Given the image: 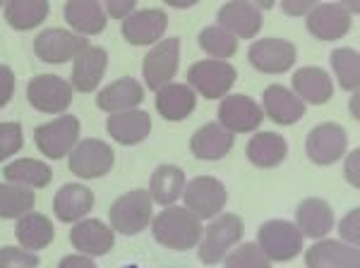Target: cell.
<instances>
[{
    "instance_id": "cell-3",
    "label": "cell",
    "mask_w": 360,
    "mask_h": 268,
    "mask_svg": "<svg viewBox=\"0 0 360 268\" xmlns=\"http://www.w3.org/2000/svg\"><path fill=\"white\" fill-rule=\"evenodd\" d=\"M111 225L120 235H137L152 223V196L144 189H132L111 206Z\"/></svg>"
},
{
    "instance_id": "cell-21",
    "label": "cell",
    "mask_w": 360,
    "mask_h": 268,
    "mask_svg": "<svg viewBox=\"0 0 360 268\" xmlns=\"http://www.w3.org/2000/svg\"><path fill=\"white\" fill-rule=\"evenodd\" d=\"M307 268H360L358 247L336 242V240H319L305 252Z\"/></svg>"
},
{
    "instance_id": "cell-16",
    "label": "cell",
    "mask_w": 360,
    "mask_h": 268,
    "mask_svg": "<svg viewBox=\"0 0 360 268\" xmlns=\"http://www.w3.org/2000/svg\"><path fill=\"white\" fill-rule=\"evenodd\" d=\"M217 27L226 29L236 39H255L262 29V10L255 3H226L217 15Z\"/></svg>"
},
{
    "instance_id": "cell-41",
    "label": "cell",
    "mask_w": 360,
    "mask_h": 268,
    "mask_svg": "<svg viewBox=\"0 0 360 268\" xmlns=\"http://www.w3.org/2000/svg\"><path fill=\"white\" fill-rule=\"evenodd\" d=\"M360 211L358 208H353L351 213L346 215L344 220H341V225H339V232H341V237L351 244V247H358V240H360V232H358V223H360Z\"/></svg>"
},
{
    "instance_id": "cell-45",
    "label": "cell",
    "mask_w": 360,
    "mask_h": 268,
    "mask_svg": "<svg viewBox=\"0 0 360 268\" xmlns=\"http://www.w3.org/2000/svg\"><path fill=\"white\" fill-rule=\"evenodd\" d=\"M58 268H96V264L89 259V256L72 254V256H65V259L58 264Z\"/></svg>"
},
{
    "instance_id": "cell-35",
    "label": "cell",
    "mask_w": 360,
    "mask_h": 268,
    "mask_svg": "<svg viewBox=\"0 0 360 268\" xmlns=\"http://www.w3.org/2000/svg\"><path fill=\"white\" fill-rule=\"evenodd\" d=\"M34 201H37V196L32 189L13 182L0 185V218H22V215L32 213Z\"/></svg>"
},
{
    "instance_id": "cell-46",
    "label": "cell",
    "mask_w": 360,
    "mask_h": 268,
    "mask_svg": "<svg viewBox=\"0 0 360 268\" xmlns=\"http://www.w3.org/2000/svg\"><path fill=\"white\" fill-rule=\"evenodd\" d=\"M358 156H360V151L353 149L351 156L346 159V180L353 185V187H358V185H360V180H358Z\"/></svg>"
},
{
    "instance_id": "cell-22",
    "label": "cell",
    "mask_w": 360,
    "mask_h": 268,
    "mask_svg": "<svg viewBox=\"0 0 360 268\" xmlns=\"http://www.w3.org/2000/svg\"><path fill=\"white\" fill-rule=\"evenodd\" d=\"M70 242L77 252H82V256H103L113 249V230L108 225H103L96 218H86L79 220L77 225L70 232Z\"/></svg>"
},
{
    "instance_id": "cell-30",
    "label": "cell",
    "mask_w": 360,
    "mask_h": 268,
    "mask_svg": "<svg viewBox=\"0 0 360 268\" xmlns=\"http://www.w3.org/2000/svg\"><path fill=\"white\" fill-rule=\"evenodd\" d=\"M248 161L257 168H276L278 163L286 159L288 144L281 134L276 132H259L248 142Z\"/></svg>"
},
{
    "instance_id": "cell-19",
    "label": "cell",
    "mask_w": 360,
    "mask_h": 268,
    "mask_svg": "<svg viewBox=\"0 0 360 268\" xmlns=\"http://www.w3.org/2000/svg\"><path fill=\"white\" fill-rule=\"evenodd\" d=\"M293 94L303 103H312V106H324L329 98L334 96V81L329 77L327 69L307 65L295 69L293 74Z\"/></svg>"
},
{
    "instance_id": "cell-33",
    "label": "cell",
    "mask_w": 360,
    "mask_h": 268,
    "mask_svg": "<svg viewBox=\"0 0 360 268\" xmlns=\"http://www.w3.org/2000/svg\"><path fill=\"white\" fill-rule=\"evenodd\" d=\"M5 180L13 185H20V187H49L51 180H53V170L46 166L44 161H37V159H20V161H13L10 166H5Z\"/></svg>"
},
{
    "instance_id": "cell-15",
    "label": "cell",
    "mask_w": 360,
    "mask_h": 268,
    "mask_svg": "<svg viewBox=\"0 0 360 268\" xmlns=\"http://www.w3.org/2000/svg\"><path fill=\"white\" fill-rule=\"evenodd\" d=\"M166 27H168V17L164 10L159 8L135 10L127 20H123V36L132 46L159 43L161 36L166 34Z\"/></svg>"
},
{
    "instance_id": "cell-18",
    "label": "cell",
    "mask_w": 360,
    "mask_h": 268,
    "mask_svg": "<svg viewBox=\"0 0 360 268\" xmlns=\"http://www.w3.org/2000/svg\"><path fill=\"white\" fill-rule=\"evenodd\" d=\"M295 228L303 237L310 240H324L334 228V211L324 199L310 196V199L300 201L298 211H295Z\"/></svg>"
},
{
    "instance_id": "cell-26",
    "label": "cell",
    "mask_w": 360,
    "mask_h": 268,
    "mask_svg": "<svg viewBox=\"0 0 360 268\" xmlns=\"http://www.w3.org/2000/svg\"><path fill=\"white\" fill-rule=\"evenodd\" d=\"M94 206V194L89 187L77 182L63 185L53 199V211L63 223H77Z\"/></svg>"
},
{
    "instance_id": "cell-34",
    "label": "cell",
    "mask_w": 360,
    "mask_h": 268,
    "mask_svg": "<svg viewBox=\"0 0 360 268\" xmlns=\"http://www.w3.org/2000/svg\"><path fill=\"white\" fill-rule=\"evenodd\" d=\"M49 10L46 0H13L5 5V20L17 32H29L49 17Z\"/></svg>"
},
{
    "instance_id": "cell-2",
    "label": "cell",
    "mask_w": 360,
    "mask_h": 268,
    "mask_svg": "<svg viewBox=\"0 0 360 268\" xmlns=\"http://www.w3.org/2000/svg\"><path fill=\"white\" fill-rule=\"evenodd\" d=\"M243 232H245V223L238 213H224L217 215L212 223L202 230L200 240V259L202 264H219L226 259V254L240 242Z\"/></svg>"
},
{
    "instance_id": "cell-48",
    "label": "cell",
    "mask_w": 360,
    "mask_h": 268,
    "mask_svg": "<svg viewBox=\"0 0 360 268\" xmlns=\"http://www.w3.org/2000/svg\"><path fill=\"white\" fill-rule=\"evenodd\" d=\"M125 268H139V266H125Z\"/></svg>"
},
{
    "instance_id": "cell-10",
    "label": "cell",
    "mask_w": 360,
    "mask_h": 268,
    "mask_svg": "<svg viewBox=\"0 0 360 268\" xmlns=\"http://www.w3.org/2000/svg\"><path fill=\"white\" fill-rule=\"evenodd\" d=\"M180 65V41L178 39H166L159 41L152 51L144 58V81L152 91L164 89L166 84H171L173 77L178 72Z\"/></svg>"
},
{
    "instance_id": "cell-28",
    "label": "cell",
    "mask_w": 360,
    "mask_h": 268,
    "mask_svg": "<svg viewBox=\"0 0 360 268\" xmlns=\"http://www.w3.org/2000/svg\"><path fill=\"white\" fill-rule=\"evenodd\" d=\"M197 106V94L188 84H166L164 89L156 91V110L161 118L178 122L193 115Z\"/></svg>"
},
{
    "instance_id": "cell-25",
    "label": "cell",
    "mask_w": 360,
    "mask_h": 268,
    "mask_svg": "<svg viewBox=\"0 0 360 268\" xmlns=\"http://www.w3.org/2000/svg\"><path fill=\"white\" fill-rule=\"evenodd\" d=\"M264 110L271 120L278 125H293L305 115V103L293 94L291 89L281 84H271L264 91Z\"/></svg>"
},
{
    "instance_id": "cell-32",
    "label": "cell",
    "mask_w": 360,
    "mask_h": 268,
    "mask_svg": "<svg viewBox=\"0 0 360 268\" xmlns=\"http://www.w3.org/2000/svg\"><path fill=\"white\" fill-rule=\"evenodd\" d=\"M185 189V173L178 166H159L149 182V196L161 206H173Z\"/></svg>"
},
{
    "instance_id": "cell-13",
    "label": "cell",
    "mask_w": 360,
    "mask_h": 268,
    "mask_svg": "<svg viewBox=\"0 0 360 268\" xmlns=\"http://www.w3.org/2000/svg\"><path fill=\"white\" fill-rule=\"evenodd\" d=\"M27 98L41 113H63L72 103V86L58 74H39L29 81Z\"/></svg>"
},
{
    "instance_id": "cell-29",
    "label": "cell",
    "mask_w": 360,
    "mask_h": 268,
    "mask_svg": "<svg viewBox=\"0 0 360 268\" xmlns=\"http://www.w3.org/2000/svg\"><path fill=\"white\" fill-rule=\"evenodd\" d=\"M65 20L79 36L101 34L108 25L101 3H94V0H70L65 5Z\"/></svg>"
},
{
    "instance_id": "cell-36",
    "label": "cell",
    "mask_w": 360,
    "mask_h": 268,
    "mask_svg": "<svg viewBox=\"0 0 360 268\" xmlns=\"http://www.w3.org/2000/svg\"><path fill=\"white\" fill-rule=\"evenodd\" d=\"M200 48L214 58V60L226 62L231 55H236L238 51V39L231 36L226 29L221 27H207L200 32Z\"/></svg>"
},
{
    "instance_id": "cell-11",
    "label": "cell",
    "mask_w": 360,
    "mask_h": 268,
    "mask_svg": "<svg viewBox=\"0 0 360 268\" xmlns=\"http://www.w3.org/2000/svg\"><path fill=\"white\" fill-rule=\"evenodd\" d=\"M348 137L346 130L336 122H324V125L312 127L305 139L307 159L317 166H332L346 154Z\"/></svg>"
},
{
    "instance_id": "cell-20",
    "label": "cell",
    "mask_w": 360,
    "mask_h": 268,
    "mask_svg": "<svg viewBox=\"0 0 360 268\" xmlns=\"http://www.w3.org/2000/svg\"><path fill=\"white\" fill-rule=\"evenodd\" d=\"M108 67V53L101 48V46H89L82 53L75 58L72 65V89L82 91V94H89L94 91L98 84H101L103 74H106Z\"/></svg>"
},
{
    "instance_id": "cell-1",
    "label": "cell",
    "mask_w": 360,
    "mask_h": 268,
    "mask_svg": "<svg viewBox=\"0 0 360 268\" xmlns=\"http://www.w3.org/2000/svg\"><path fill=\"white\" fill-rule=\"evenodd\" d=\"M154 240L166 249L176 252H188L197 247L202 240V223L197 215H193L183 206H168L164 213H159L152 223Z\"/></svg>"
},
{
    "instance_id": "cell-38",
    "label": "cell",
    "mask_w": 360,
    "mask_h": 268,
    "mask_svg": "<svg viewBox=\"0 0 360 268\" xmlns=\"http://www.w3.org/2000/svg\"><path fill=\"white\" fill-rule=\"evenodd\" d=\"M226 268H271V261L266 259L262 249L255 242H245L226 254Z\"/></svg>"
},
{
    "instance_id": "cell-4",
    "label": "cell",
    "mask_w": 360,
    "mask_h": 268,
    "mask_svg": "<svg viewBox=\"0 0 360 268\" xmlns=\"http://www.w3.org/2000/svg\"><path fill=\"white\" fill-rule=\"evenodd\" d=\"M257 247L269 261H291L303 252V235L288 220H266L257 232Z\"/></svg>"
},
{
    "instance_id": "cell-24",
    "label": "cell",
    "mask_w": 360,
    "mask_h": 268,
    "mask_svg": "<svg viewBox=\"0 0 360 268\" xmlns=\"http://www.w3.org/2000/svg\"><path fill=\"white\" fill-rule=\"evenodd\" d=\"M236 137L231 132H226L219 122H209V125L200 127L193 139H190V151L200 161H221L224 156H229V151L233 149Z\"/></svg>"
},
{
    "instance_id": "cell-14",
    "label": "cell",
    "mask_w": 360,
    "mask_h": 268,
    "mask_svg": "<svg viewBox=\"0 0 360 268\" xmlns=\"http://www.w3.org/2000/svg\"><path fill=\"white\" fill-rule=\"evenodd\" d=\"M264 120L262 108L255 103V98L245 94L226 96L219 106V125L231 134L255 132Z\"/></svg>"
},
{
    "instance_id": "cell-6",
    "label": "cell",
    "mask_w": 360,
    "mask_h": 268,
    "mask_svg": "<svg viewBox=\"0 0 360 268\" xmlns=\"http://www.w3.org/2000/svg\"><path fill=\"white\" fill-rule=\"evenodd\" d=\"M183 199H185V208L202 220V218H217V213H221V208L226 206L229 194H226L221 180L202 175V177H195L193 182H185Z\"/></svg>"
},
{
    "instance_id": "cell-47",
    "label": "cell",
    "mask_w": 360,
    "mask_h": 268,
    "mask_svg": "<svg viewBox=\"0 0 360 268\" xmlns=\"http://www.w3.org/2000/svg\"><path fill=\"white\" fill-rule=\"evenodd\" d=\"M171 8H193L197 0H166Z\"/></svg>"
},
{
    "instance_id": "cell-27",
    "label": "cell",
    "mask_w": 360,
    "mask_h": 268,
    "mask_svg": "<svg viewBox=\"0 0 360 268\" xmlns=\"http://www.w3.org/2000/svg\"><path fill=\"white\" fill-rule=\"evenodd\" d=\"M106 127L115 142L132 147V144H139L149 137V132H152V118L144 110L135 108V110H125V113H113L108 118Z\"/></svg>"
},
{
    "instance_id": "cell-9",
    "label": "cell",
    "mask_w": 360,
    "mask_h": 268,
    "mask_svg": "<svg viewBox=\"0 0 360 268\" xmlns=\"http://www.w3.org/2000/svg\"><path fill=\"white\" fill-rule=\"evenodd\" d=\"M84 48H89L84 36L68 29H46L34 39V53L41 58L44 62H53V65H63L68 60H75Z\"/></svg>"
},
{
    "instance_id": "cell-5",
    "label": "cell",
    "mask_w": 360,
    "mask_h": 268,
    "mask_svg": "<svg viewBox=\"0 0 360 268\" xmlns=\"http://www.w3.org/2000/svg\"><path fill=\"white\" fill-rule=\"evenodd\" d=\"M238 72L233 65L221 60H197L193 67L188 69V86L197 89V94L205 98H224L236 84Z\"/></svg>"
},
{
    "instance_id": "cell-12",
    "label": "cell",
    "mask_w": 360,
    "mask_h": 268,
    "mask_svg": "<svg viewBox=\"0 0 360 268\" xmlns=\"http://www.w3.org/2000/svg\"><path fill=\"white\" fill-rule=\"evenodd\" d=\"M295 46L291 41H283V39H262V41H255L248 51V60L257 72L264 74H281L288 72L295 62Z\"/></svg>"
},
{
    "instance_id": "cell-23",
    "label": "cell",
    "mask_w": 360,
    "mask_h": 268,
    "mask_svg": "<svg viewBox=\"0 0 360 268\" xmlns=\"http://www.w3.org/2000/svg\"><path fill=\"white\" fill-rule=\"evenodd\" d=\"M144 101V89L137 79L123 77L113 84H108L106 89L98 91L96 106L98 110H106V113H125V110H135L139 103Z\"/></svg>"
},
{
    "instance_id": "cell-40",
    "label": "cell",
    "mask_w": 360,
    "mask_h": 268,
    "mask_svg": "<svg viewBox=\"0 0 360 268\" xmlns=\"http://www.w3.org/2000/svg\"><path fill=\"white\" fill-rule=\"evenodd\" d=\"M39 256L25 252L20 247H3L0 249V268H37Z\"/></svg>"
},
{
    "instance_id": "cell-8",
    "label": "cell",
    "mask_w": 360,
    "mask_h": 268,
    "mask_svg": "<svg viewBox=\"0 0 360 268\" xmlns=\"http://www.w3.org/2000/svg\"><path fill=\"white\" fill-rule=\"evenodd\" d=\"M115 154L101 139H82L70 151V170L82 180L103 177L113 168Z\"/></svg>"
},
{
    "instance_id": "cell-39",
    "label": "cell",
    "mask_w": 360,
    "mask_h": 268,
    "mask_svg": "<svg viewBox=\"0 0 360 268\" xmlns=\"http://www.w3.org/2000/svg\"><path fill=\"white\" fill-rule=\"evenodd\" d=\"M25 144L20 122H0V163L15 156Z\"/></svg>"
},
{
    "instance_id": "cell-43",
    "label": "cell",
    "mask_w": 360,
    "mask_h": 268,
    "mask_svg": "<svg viewBox=\"0 0 360 268\" xmlns=\"http://www.w3.org/2000/svg\"><path fill=\"white\" fill-rule=\"evenodd\" d=\"M15 94V72L8 65H0V108L8 106Z\"/></svg>"
},
{
    "instance_id": "cell-44",
    "label": "cell",
    "mask_w": 360,
    "mask_h": 268,
    "mask_svg": "<svg viewBox=\"0 0 360 268\" xmlns=\"http://www.w3.org/2000/svg\"><path fill=\"white\" fill-rule=\"evenodd\" d=\"M281 10L286 15H293V17H300V15H310L315 10V3L312 0H283L281 3Z\"/></svg>"
},
{
    "instance_id": "cell-17",
    "label": "cell",
    "mask_w": 360,
    "mask_h": 268,
    "mask_svg": "<svg viewBox=\"0 0 360 268\" xmlns=\"http://www.w3.org/2000/svg\"><path fill=\"white\" fill-rule=\"evenodd\" d=\"M348 29H351V13H346V8L339 3L315 5V10L307 15V32L319 41H336L346 36Z\"/></svg>"
},
{
    "instance_id": "cell-42",
    "label": "cell",
    "mask_w": 360,
    "mask_h": 268,
    "mask_svg": "<svg viewBox=\"0 0 360 268\" xmlns=\"http://www.w3.org/2000/svg\"><path fill=\"white\" fill-rule=\"evenodd\" d=\"M135 10H137L135 0H108L103 13H106V17H113V20H127Z\"/></svg>"
},
{
    "instance_id": "cell-37",
    "label": "cell",
    "mask_w": 360,
    "mask_h": 268,
    "mask_svg": "<svg viewBox=\"0 0 360 268\" xmlns=\"http://www.w3.org/2000/svg\"><path fill=\"white\" fill-rule=\"evenodd\" d=\"M332 67L334 74L339 79V84L344 86L346 91H358L360 84V58L358 51L353 48H336L332 53Z\"/></svg>"
},
{
    "instance_id": "cell-7",
    "label": "cell",
    "mask_w": 360,
    "mask_h": 268,
    "mask_svg": "<svg viewBox=\"0 0 360 268\" xmlns=\"http://www.w3.org/2000/svg\"><path fill=\"white\" fill-rule=\"evenodd\" d=\"M77 137H79V118H75V115L56 118L46 122V125H39L37 132H34L37 149L44 156H49V159L70 156V151L77 144Z\"/></svg>"
},
{
    "instance_id": "cell-31",
    "label": "cell",
    "mask_w": 360,
    "mask_h": 268,
    "mask_svg": "<svg viewBox=\"0 0 360 268\" xmlns=\"http://www.w3.org/2000/svg\"><path fill=\"white\" fill-rule=\"evenodd\" d=\"M17 242L22 244L25 252H39V249L49 247L53 242V223H51L49 215L44 213H27L17 220V228H15Z\"/></svg>"
}]
</instances>
